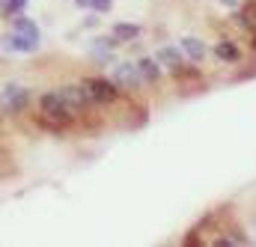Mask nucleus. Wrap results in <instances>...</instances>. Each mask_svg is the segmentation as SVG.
I'll return each instance as SVG.
<instances>
[{
    "instance_id": "1",
    "label": "nucleus",
    "mask_w": 256,
    "mask_h": 247,
    "mask_svg": "<svg viewBox=\"0 0 256 247\" xmlns=\"http://www.w3.org/2000/svg\"><path fill=\"white\" fill-rule=\"evenodd\" d=\"M90 92H92V98L98 102V104H114L116 98H120V84L110 78H102V74H90V78H84L80 80Z\"/></svg>"
},
{
    "instance_id": "2",
    "label": "nucleus",
    "mask_w": 256,
    "mask_h": 247,
    "mask_svg": "<svg viewBox=\"0 0 256 247\" xmlns=\"http://www.w3.org/2000/svg\"><path fill=\"white\" fill-rule=\"evenodd\" d=\"M110 78H114L120 86H126V90H137V86L146 80L137 62H116V66H114V72H110Z\"/></svg>"
},
{
    "instance_id": "3",
    "label": "nucleus",
    "mask_w": 256,
    "mask_h": 247,
    "mask_svg": "<svg viewBox=\"0 0 256 247\" xmlns=\"http://www.w3.org/2000/svg\"><path fill=\"white\" fill-rule=\"evenodd\" d=\"M24 104H27V90L18 84H6L3 86V110L18 114V110H24Z\"/></svg>"
},
{
    "instance_id": "4",
    "label": "nucleus",
    "mask_w": 256,
    "mask_h": 247,
    "mask_svg": "<svg viewBox=\"0 0 256 247\" xmlns=\"http://www.w3.org/2000/svg\"><path fill=\"white\" fill-rule=\"evenodd\" d=\"M3 42H6V51H9V48H12V51H18V54H36V51H39V42H33V39L21 36V33H15V30H12V36L6 33V36H3Z\"/></svg>"
},
{
    "instance_id": "5",
    "label": "nucleus",
    "mask_w": 256,
    "mask_h": 247,
    "mask_svg": "<svg viewBox=\"0 0 256 247\" xmlns=\"http://www.w3.org/2000/svg\"><path fill=\"white\" fill-rule=\"evenodd\" d=\"M12 30L21 33V36H27V39H33V42H42V33H39L36 21L27 18V15H15V18H12Z\"/></svg>"
},
{
    "instance_id": "6",
    "label": "nucleus",
    "mask_w": 256,
    "mask_h": 247,
    "mask_svg": "<svg viewBox=\"0 0 256 247\" xmlns=\"http://www.w3.org/2000/svg\"><path fill=\"white\" fill-rule=\"evenodd\" d=\"M214 54H218V60H224V62H238L242 60V51H238L236 42H230V39L218 42V45H214Z\"/></svg>"
},
{
    "instance_id": "7",
    "label": "nucleus",
    "mask_w": 256,
    "mask_h": 247,
    "mask_svg": "<svg viewBox=\"0 0 256 247\" xmlns=\"http://www.w3.org/2000/svg\"><path fill=\"white\" fill-rule=\"evenodd\" d=\"M110 33H114L120 42H134V39L140 36V27H137V24H128V21H116V24L110 27Z\"/></svg>"
},
{
    "instance_id": "8",
    "label": "nucleus",
    "mask_w": 256,
    "mask_h": 247,
    "mask_svg": "<svg viewBox=\"0 0 256 247\" xmlns=\"http://www.w3.org/2000/svg\"><path fill=\"white\" fill-rule=\"evenodd\" d=\"M182 48H185V54H188L194 62H202V60H206V45H202L196 36H185V39H182Z\"/></svg>"
},
{
    "instance_id": "9",
    "label": "nucleus",
    "mask_w": 256,
    "mask_h": 247,
    "mask_svg": "<svg viewBox=\"0 0 256 247\" xmlns=\"http://www.w3.org/2000/svg\"><path fill=\"white\" fill-rule=\"evenodd\" d=\"M137 66H140V72H143V78H146V80H158V78H161V66H164V62L158 60V57H143V60H137Z\"/></svg>"
},
{
    "instance_id": "10",
    "label": "nucleus",
    "mask_w": 256,
    "mask_h": 247,
    "mask_svg": "<svg viewBox=\"0 0 256 247\" xmlns=\"http://www.w3.org/2000/svg\"><path fill=\"white\" fill-rule=\"evenodd\" d=\"M242 27H248V30H254L256 27V0H248L244 6H242V12H236L232 15Z\"/></svg>"
},
{
    "instance_id": "11",
    "label": "nucleus",
    "mask_w": 256,
    "mask_h": 247,
    "mask_svg": "<svg viewBox=\"0 0 256 247\" xmlns=\"http://www.w3.org/2000/svg\"><path fill=\"white\" fill-rule=\"evenodd\" d=\"M155 57L164 62L167 68H173V66H179V62H182V51H179V48H173V45H167V48H158V51H155Z\"/></svg>"
},
{
    "instance_id": "12",
    "label": "nucleus",
    "mask_w": 256,
    "mask_h": 247,
    "mask_svg": "<svg viewBox=\"0 0 256 247\" xmlns=\"http://www.w3.org/2000/svg\"><path fill=\"white\" fill-rule=\"evenodd\" d=\"M27 3H30V0H3V15H6V18H15V15L24 12Z\"/></svg>"
},
{
    "instance_id": "13",
    "label": "nucleus",
    "mask_w": 256,
    "mask_h": 247,
    "mask_svg": "<svg viewBox=\"0 0 256 247\" xmlns=\"http://www.w3.org/2000/svg\"><path fill=\"white\" fill-rule=\"evenodd\" d=\"M78 9H92V0H74Z\"/></svg>"
},
{
    "instance_id": "14",
    "label": "nucleus",
    "mask_w": 256,
    "mask_h": 247,
    "mask_svg": "<svg viewBox=\"0 0 256 247\" xmlns=\"http://www.w3.org/2000/svg\"><path fill=\"white\" fill-rule=\"evenodd\" d=\"M220 3H224L226 9H236V6H238V0H220Z\"/></svg>"
},
{
    "instance_id": "15",
    "label": "nucleus",
    "mask_w": 256,
    "mask_h": 247,
    "mask_svg": "<svg viewBox=\"0 0 256 247\" xmlns=\"http://www.w3.org/2000/svg\"><path fill=\"white\" fill-rule=\"evenodd\" d=\"M254 48H256V39H254Z\"/></svg>"
}]
</instances>
